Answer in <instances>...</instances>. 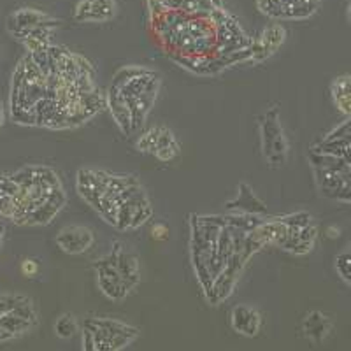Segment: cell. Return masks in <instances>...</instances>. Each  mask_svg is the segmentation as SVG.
I'll list each match as a JSON object with an SVG mask.
<instances>
[{
    "label": "cell",
    "instance_id": "obj_41",
    "mask_svg": "<svg viewBox=\"0 0 351 351\" xmlns=\"http://www.w3.org/2000/svg\"><path fill=\"white\" fill-rule=\"evenodd\" d=\"M350 81H351V76H350Z\"/></svg>",
    "mask_w": 351,
    "mask_h": 351
},
{
    "label": "cell",
    "instance_id": "obj_30",
    "mask_svg": "<svg viewBox=\"0 0 351 351\" xmlns=\"http://www.w3.org/2000/svg\"><path fill=\"white\" fill-rule=\"evenodd\" d=\"M335 271L339 272V276L346 283L351 285V252L341 253L335 258Z\"/></svg>",
    "mask_w": 351,
    "mask_h": 351
},
{
    "label": "cell",
    "instance_id": "obj_23",
    "mask_svg": "<svg viewBox=\"0 0 351 351\" xmlns=\"http://www.w3.org/2000/svg\"><path fill=\"white\" fill-rule=\"evenodd\" d=\"M34 167V176H36V183H39L44 190L53 192L56 188H62L60 178L53 171L51 167H46V165H32Z\"/></svg>",
    "mask_w": 351,
    "mask_h": 351
},
{
    "label": "cell",
    "instance_id": "obj_10",
    "mask_svg": "<svg viewBox=\"0 0 351 351\" xmlns=\"http://www.w3.org/2000/svg\"><path fill=\"white\" fill-rule=\"evenodd\" d=\"M230 325L234 332L244 337H255L262 328V316L255 307L247 304H237L230 313Z\"/></svg>",
    "mask_w": 351,
    "mask_h": 351
},
{
    "label": "cell",
    "instance_id": "obj_6",
    "mask_svg": "<svg viewBox=\"0 0 351 351\" xmlns=\"http://www.w3.org/2000/svg\"><path fill=\"white\" fill-rule=\"evenodd\" d=\"M109 178H111V174L104 171L81 169L77 172V193L83 197V200L90 208L95 209L99 206V200L104 195Z\"/></svg>",
    "mask_w": 351,
    "mask_h": 351
},
{
    "label": "cell",
    "instance_id": "obj_18",
    "mask_svg": "<svg viewBox=\"0 0 351 351\" xmlns=\"http://www.w3.org/2000/svg\"><path fill=\"white\" fill-rule=\"evenodd\" d=\"M302 328L307 339L315 344H319L324 343L327 335L332 332V322L322 311H311L304 318Z\"/></svg>",
    "mask_w": 351,
    "mask_h": 351
},
{
    "label": "cell",
    "instance_id": "obj_22",
    "mask_svg": "<svg viewBox=\"0 0 351 351\" xmlns=\"http://www.w3.org/2000/svg\"><path fill=\"white\" fill-rule=\"evenodd\" d=\"M285 39H287V30H285L283 25H278V23L269 25V27L263 28L262 36H260V40L267 46V49L272 53V55H274V53L283 46Z\"/></svg>",
    "mask_w": 351,
    "mask_h": 351
},
{
    "label": "cell",
    "instance_id": "obj_8",
    "mask_svg": "<svg viewBox=\"0 0 351 351\" xmlns=\"http://www.w3.org/2000/svg\"><path fill=\"white\" fill-rule=\"evenodd\" d=\"M93 232L80 225H69L56 234V246L69 255H81L88 252L93 244Z\"/></svg>",
    "mask_w": 351,
    "mask_h": 351
},
{
    "label": "cell",
    "instance_id": "obj_33",
    "mask_svg": "<svg viewBox=\"0 0 351 351\" xmlns=\"http://www.w3.org/2000/svg\"><path fill=\"white\" fill-rule=\"evenodd\" d=\"M152 237L155 241H165L169 237V227L164 223H156L152 227Z\"/></svg>",
    "mask_w": 351,
    "mask_h": 351
},
{
    "label": "cell",
    "instance_id": "obj_38",
    "mask_svg": "<svg viewBox=\"0 0 351 351\" xmlns=\"http://www.w3.org/2000/svg\"><path fill=\"white\" fill-rule=\"evenodd\" d=\"M311 2H316V4H319V0H311Z\"/></svg>",
    "mask_w": 351,
    "mask_h": 351
},
{
    "label": "cell",
    "instance_id": "obj_13",
    "mask_svg": "<svg viewBox=\"0 0 351 351\" xmlns=\"http://www.w3.org/2000/svg\"><path fill=\"white\" fill-rule=\"evenodd\" d=\"M237 199L230 200V202L225 204L227 211L230 213H246V215H267V206L255 195L253 188L247 183H239L237 188Z\"/></svg>",
    "mask_w": 351,
    "mask_h": 351
},
{
    "label": "cell",
    "instance_id": "obj_21",
    "mask_svg": "<svg viewBox=\"0 0 351 351\" xmlns=\"http://www.w3.org/2000/svg\"><path fill=\"white\" fill-rule=\"evenodd\" d=\"M332 97L341 112L351 118V81L350 76H341L332 83Z\"/></svg>",
    "mask_w": 351,
    "mask_h": 351
},
{
    "label": "cell",
    "instance_id": "obj_25",
    "mask_svg": "<svg viewBox=\"0 0 351 351\" xmlns=\"http://www.w3.org/2000/svg\"><path fill=\"white\" fill-rule=\"evenodd\" d=\"M158 134H160V127H152L148 130H144L143 134L139 136L136 143V148L139 149L141 153H155L156 143H158Z\"/></svg>",
    "mask_w": 351,
    "mask_h": 351
},
{
    "label": "cell",
    "instance_id": "obj_31",
    "mask_svg": "<svg viewBox=\"0 0 351 351\" xmlns=\"http://www.w3.org/2000/svg\"><path fill=\"white\" fill-rule=\"evenodd\" d=\"M250 51H252V56H250V62H253V64H260V62L267 60L269 56L272 55V53L267 49V46H265V44H263L260 39L252 40Z\"/></svg>",
    "mask_w": 351,
    "mask_h": 351
},
{
    "label": "cell",
    "instance_id": "obj_37",
    "mask_svg": "<svg viewBox=\"0 0 351 351\" xmlns=\"http://www.w3.org/2000/svg\"><path fill=\"white\" fill-rule=\"evenodd\" d=\"M346 16H348V21L351 23V0L348 2V9H346Z\"/></svg>",
    "mask_w": 351,
    "mask_h": 351
},
{
    "label": "cell",
    "instance_id": "obj_20",
    "mask_svg": "<svg viewBox=\"0 0 351 351\" xmlns=\"http://www.w3.org/2000/svg\"><path fill=\"white\" fill-rule=\"evenodd\" d=\"M153 155L160 162H172L176 156L180 155V143H178V139H176L171 128L160 127L158 143H156V148Z\"/></svg>",
    "mask_w": 351,
    "mask_h": 351
},
{
    "label": "cell",
    "instance_id": "obj_28",
    "mask_svg": "<svg viewBox=\"0 0 351 351\" xmlns=\"http://www.w3.org/2000/svg\"><path fill=\"white\" fill-rule=\"evenodd\" d=\"M232 253H234V237H232L230 228L225 227L223 230H221V234H219L218 243H216V255L227 262V260L230 258Z\"/></svg>",
    "mask_w": 351,
    "mask_h": 351
},
{
    "label": "cell",
    "instance_id": "obj_36",
    "mask_svg": "<svg viewBox=\"0 0 351 351\" xmlns=\"http://www.w3.org/2000/svg\"><path fill=\"white\" fill-rule=\"evenodd\" d=\"M5 120V114H4V106H2V102H0V127H2V123H4Z\"/></svg>",
    "mask_w": 351,
    "mask_h": 351
},
{
    "label": "cell",
    "instance_id": "obj_32",
    "mask_svg": "<svg viewBox=\"0 0 351 351\" xmlns=\"http://www.w3.org/2000/svg\"><path fill=\"white\" fill-rule=\"evenodd\" d=\"M20 269L25 278H34V276L39 274V262L36 258H25L21 262Z\"/></svg>",
    "mask_w": 351,
    "mask_h": 351
},
{
    "label": "cell",
    "instance_id": "obj_15",
    "mask_svg": "<svg viewBox=\"0 0 351 351\" xmlns=\"http://www.w3.org/2000/svg\"><path fill=\"white\" fill-rule=\"evenodd\" d=\"M106 106H108L109 112L114 118L116 125L123 132L125 136H132V116H130V109L127 106V100L125 97L121 95V92L118 88L109 86V92L106 95Z\"/></svg>",
    "mask_w": 351,
    "mask_h": 351
},
{
    "label": "cell",
    "instance_id": "obj_2",
    "mask_svg": "<svg viewBox=\"0 0 351 351\" xmlns=\"http://www.w3.org/2000/svg\"><path fill=\"white\" fill-rule=\"evenodd\" d=\"M153 215L152 202H149L148 195L144 192V188L139 186L137 192L125 200L123 204L118 206V215H116V225L114 227L121 232L132 230V228L143 227Z\"/></svg>",
    "mask_w": 351,
    "mask_h": 351
},
{
    "label": "cell",
    "instance_id": "obj_1",
    "mask_svg": "<svg viewBox=\"0 0 351 351\" xmlns=\"http://www.w3.org/2000/svg\"><path fill=\"white\" fill-rule=\"evenodd\" d=\"M260 137H262V153L271 167H281L287 164L288 141L285 137L283 127L280 121V109L271 108L260 118Z\"/></svg>",
    "mask_w": 351,
    "mask_h": 351
},
{
    "label": "cell",
    "instance_id": "obj_19",
    "mask_svg": "<svg viewBox=\"0 0 351 351\" xmlns=\"http://www.w3.org/2000/svg\"><path fill=\"white\" fill-rule=\"evenodd\" d=\"M156 95L158 93L152 92V93H143L139 97H132V99H125L127 100V106L130 109V116H132V134L136 130H139L141 127L144 125L146 118H148L149 111H152L153 104H155Z\"/></svg>",
    "mask_w": 351,
    "mask_h": 351
},
{
    "label": "cell",
    "instance_id": "obj_17",
    "mask_svg": "<svg viewBox=\"0 0 351 351\" xmlns=\"http://www.w3.org/2000/svg\"><path fill=\"white\" fill-rule=\"evenodd\" d=\"M316 237H318V228L313 223L300 228V230H293L291 228L290 236L285 241L281 250L293 253V255H307L313 250V246H315Z\"/></svg>",
    "mask_w": 351,
    "mask_h": 351
},
{
    "label": "cell",
    "instance_id": "obj_9",
    "mask_svg": "<svg viewBox=\"0 0 351 351\" xmlns=\"http://www.w3.org/2000/svg\"><path fill=\"white\" fill-rule=\"evenodd\" d=\"M53 18L48 12L39 11L34 8H21L14 11L11 16L8 18V32L16 39H21L28 30L39 27L43 23H48Z\"/></svg>",
    "mask_w": 351,
    "mask_h": 351
},
{
    "label": "cell",
    "instance_id": "obj_5",
    "mask_svg": "<svg viewBox=\"0 0 351 351\" xmlns=\"http://www.w3.org/2000/svg\"><path fill=\"white\" fill-rule=\"evenodd\" d=\"M244 265H246V262L243 260L241 253H232L230 258H228L227 263H225L223 271L216 276L211 288L206 291V297H208L209 304L215 306V304L223 302V300H227L228 297H230L232 290H234V287H236L237 278H239Z\"/></svg>",
    "mask_w": 351,
    "mask_h": 351
},
{
    "label": "cell",
    "instance_id": "obj_27",
    "mask_svg": "<svg viewBox=\"0 0 351 351\" xmlns=\"http://www.w3.org/2000/svg\"><path fill=\"white\" fill-rule=\"evenodd\" d=\"M146 71H148V69L141 67V65H125V67H121L120 71L114 74V77H112V81H111V86H114L120 90V88L123 86L128 80L139 76V74H144Z\"/></svg>",
    "mask_w": 351,
    "mask_h": 351
},
{
    "label": "cell",
    "instance_id": "obj_35",
    "mask_svg": "<svg viewBox=\"0 0 351 351\" xmlns=\"http://www.w3.org/2000/svg\"><path fill=\"white\" fill-rule=\"evenodd\" d=\"M325 234H327L328 239H337L341 236V230L337 227H327Z\"/></svg>",
    "mask_w": 351,
    "mask_h": 351
},
{
    "label": "cell",
    "instance_id": "obj_14",
    "mask_svg": "<svg viewBox=\"0 0 351 351\" xmlns=\"http://www.w3.org/2000/svg\"><path fill=\"white\" fill-rule=\"evenodd\" d=\"M65 200H67V197H65V192L62 188H56V190L49 192L48 199L28 215L27 225H48L62 211Z\"/></svg>",
    "mask_w": 351,
    "mask_h": 351
},
{
    "label": "cell",
    "instance_id": "obj_7",
    "mask_svg": "<svg viewBox=\"0 0 351 351\" xmlns=\"http://www.w3.org/2000/svg\"><path fill=\"white\" fill-rule=\"evenodd\" d=\"M116 16V0H80L74 9L77 23H106Z\"/></svg>",
    "mask_w": 351,
    "mask_h": 351
},
{
    "label": "cell",
    "instance_id": "obj_11",
    "mask_svg": "<svg viewBox=\"0 0 351 351\" xmlns=\"http://www.w3.org/2000/svg\"><path fill=\"white\" fill-rule=\"evenodd\" d=\"M112 255L116 256V263H118V271H120L121 278H123L125 285L128 290L136 288L141 280V271H139V258L136 253L128 252L127 246L120 241H116L112 244Z\"/></svg>",
    "mask_w": 351,
    "mask_h": 351
},
{
    "label": "cell",
    "instance_id": "obj_3",
    "mask_svg": "<svg viewBox=\"0 0 351 351\" xmlns=\"http://www.w3.org/2000/svg\"><path fill=\"white\" fill-rule=\"evenodd\" d=\"M256 8L271 20H307L319 4L311 0H256Z\"/></svg>",
    "mask_w": 351,
    "mask_h": 351
},
{
    "label": "cell",
    "instance_id": "obj_12",
    "mask_svg": "<svg viewBox=\"0 0 351 351\" xmlns=\"http://www.w3.org/2000/svg\"><path fill=\"white\" fill-rule=\"evenodd\" d=\"M291 228L288 225H285L280 218H272L267 221H262L258 227L253 228L250 234H252L253 239L258 241L263 247L269 246V244H274V246H283L285 241L290 236Z\"/></svg>",
    "mask_w": 351,
    "mask_h": 351
},
{
    "label": "cell",
    "instance_id": "obj_16",
    "mask_svg": "<svg viewBox=\"0 0 351 351\" xmlns=\"http://www.w3.org/2000/svg\"><path fill=\"white\" fill-rule=\"evenodd\" d=\"M62 21L53 18L51 21L48 23H43L39 27L32 28V30H28L23 37H21V43L27 48L28 53H36V51H44V49H48L51 46V39H53V28L60 27Z\"/></svg>",
    "mask_w": 351,
    "mask_h": 351
},
{
    "label": "cell",
    "instance_id": "obj_34",
    "mask_svg": "<svg viewBox=\"0 0 351 351\" xmlns=\"http://www.w3.org/2000/svg\"><path fill=\"white\" fill-rule=\"evenodd\" d=\"M83 350L84 351H95V344H93L92 332L83 327Z\"/></svg>",
    "mask_w": 351,
    "mask_h": 351
},
{
    "label": "cell",
    "instance_id": "obj_39",
    "mask_svg": "<svg viewBox=\"0 0 351 351\" xmlns=\"http://www.w3.org/2000/svg\"><path fill=\"white\" fill-rule=\"evenodd\" d=\"M0 53H2V46H0Z\"/></svg>",
    "mask_w": 351,
    "mask_h": 351
},
{
    "label": "cell",
    "instance_id": "obj_26",
    "mask_svg": "<svg viewBox=\"0 0 351 351\" xmlns=\"http://www.w3.org/2000/svg\"><path fill=\"white\" fill-rule=\"evenodd\" d=\"M76 330H77V324L71 313H65V315L58 316V319H56V324H55V332L58 337H62V339H69V337H72V335L76 334Z\"/></svg>",
    "mask_w": 351,
    "mask_h": 351
},
{
    "label": "cell",
    "instance_id": "obj_24",
    "mask_svg": "<svg viewBox=\"0 0 351 351\" xmlns=\"http://www.w3.org/2000/svg\"><path fill=\"white\" fill-rule=\"evenodd\" d=\"M225 221H227V227L241 228L244 232H252L253 228L258 227L263 219H260V216L256 215H246V213H232V215L225 216Z\"/></svg>",
    "mask_w": 351,
    "mask_h": 351
},
{
    "label": "cell",
    "instance_id": "obj_29",
    "mask_svg": "<svg viewBox=\"0 0 351 351\" xmlns=\"http://www.w3.org/2000/svg\"><path fill=\"white\" fill-rule=\"evenodd\" d=\"M280 219L283 221L285 225H288L290 228L293 230H300V228L307 227V225L313 223V218L311 215L307 211H297V213H291V215L287 216H280Z\"/></svg>",
    "mask_w": 351,
    "mask_h": 351
},
{
    "label": "cell",
    "instance_id": "obj_40",
    "mask_svg": "<svg viewBox=\"0 0 351 351\" xmlns=\"http://www.w3.org/2000/svg\"><path fill=\"white\" fill-rule=\"evenodd\" d=\"M350 252H351V244H350Z\"/></svg>",
    "mask_w": 351,
    "mask_h": 351
},
{
    "label": "cell",
    "instance_id": "obj_4",
    "mask_svg": "<svg viewBox=\"0 0 351 351\" xmlns=\"http://www.w3.org/2000/svg\"><path fill=\"white\" fill-rule=\"evenodd\" d=\"M93 267L97 271V281L108 299L111 300H123L128 295V287L125 285L123 278H121L120 271H118V263H116V256L109 253L104 258L97 260L93 263Z\"/></svg>",
    "mask_w": 351,
    "mask_h": 351
}]
</instances>
